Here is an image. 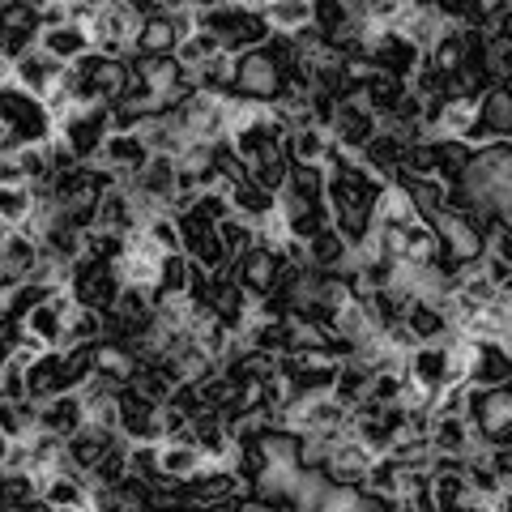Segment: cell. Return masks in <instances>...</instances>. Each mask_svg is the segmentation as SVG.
I'll list each match as a JSON object with an SVG mask.
<instances>
[{"label": "cell", "instance_id": "6da1fadb", "mask_svg": "<svg viewBox=\"0 0 512 512\" xmlns=\"http://www.w3.org/2000/svg\"><path fill=\"white\" fill-rule=\"evenodd\" d=\"M0 128H5V150L35 146V141L56 137V120L47 111V99L22 90L18 82H0Z\"/></svg>", "mask_w": 512, "mask_h": 512}, {"label": "cell", "instance_id": "7a4b0ae2", "mask_svg": "<svg viewBox=\"0 0 512 512\" xmlns=\"http://www.w3.org/2000/svg\"><path fill=\"white\" fill-rule=\"evenodd\" d=\"M282 90H286V77H282V43H278V35L269 43H261V47L235 52L231 94L252 99V103H274Z\"/></svg>", "mask_w": 512, "mask_h": 512}, {"label": "cell", "instance_id": "3957f363", "mask_svg": "<svg viewBox=\"0 0 512 512\" xmlns=\"http://www.w3.org/2000/svg\"><path fill=\"white\" fill-rule=\"evenodd\" d=\"M120 269L111 256H94V252H82L69 269V291L77 303H86V308H99L107 312L111 303L120 299Z\"/></svg>", "mask_w": 512, "mask_h": 512}, {"label": "cell", "instance_id": "277c9868", "mask_svg": "<svg viewBox=\"0 0 512 512\" xmlns=\"http://www.w3.org/2000/svg\"><path fill=\"white\" fill-rule=\"evenodd\" d=\"M107 133H111V107L107 103H77L69 116L56 120V137L69 141V150L82 158V163H94V158H99Z\"/></svg>", "mask_w": 512, "mask_h": 512}, {"label": "cell", "instance_id": "5b68a950", "mask_svg": "<svg viewBox=\"0 0 512 512\" xmlns=\"http://www.w3.org/2000/svg\"><path fill=\"white\" fill-rule=\"evenodd\" d=\"M133 73L150 86V94L163 107H175L180 99H188V94L197 90V77H192V69L175 52L171 56H141V52H133Z\"/></svg>", "mask_w": 512, "mask_h": 512}, {"label": "cell", "instance_id": "8992f818", "mask_svg": "<svg viewBox=\"0 0 512 512\" xmlns=\"http://www.w3.org/2000/svg\"><path fill=\"white\" fill-rule=\"evenodd\" d=\"M431 222H436V235H440V252L453 256L461 269H470V265H478L487 256V231H483V222L470 218L466 210H453V205H448V210L436 214Z\"/></svg>", "mask_w": 512, "mask_h": 512}, {"label": "cell", "instance_id": "52a82bcc", "mask_svg": "<svg viewBox=\"0 0 512 512\" xmlns=\"http://www.w3.org/2000/svg\"><path fill=\"white\" fill-rule=\"evenodd\" d=\"M175 222H180V239H184V252L192 261L214 269V274L218 269H231V252L218 235V218H210L201 205H188V210L175 214Z\"/></svg>", "mask_w": 512, "mask_h": 512}, {"label": "cell", "instance_id": "ba28073f", "mask_svg": "<svg viewBox=\"0 0 512 512\" xmlns=\"http://www.w3.org/2000/svg\"><path fill=\"white\" fill-rule=\"evenodd\" d=\"M231 274H235L239 286H244V295L256 303V299H265V295L282 282V274H286V252L256 239L252 248H244V252H239L235 261H231Z\"/></svg>", "mask_w": 512, "mask_h": 512}, {"label": "cell", "instance_id": "9c48e42d", "mask_svg": "<svg viewBox=\"0 0 512 512\" xmlns=\"http://www.w3.org/2000/svg\"><path fill=\"white\" fill-rule=\"evenodd\" d=\"M363 52L372 56L376 73H389V77H402V82H410L414 73H419L423 64V47H414L402 30H376L372 22H367V43Z\"/></svg>", "mask_w": 512, "mask_h": 512}, {"label": "cell", "instance_id": "30bf717a", "mask_svg": "<svg viewBox=\"0 0 512 512\" xmlns=\"http://www.w3.org/2000/svg\"><path fill=\"white\" fill-rule=\"evenodd\" d=\"M491 137H512V90L500 82H491L478 94V111H474L470 133H466L470 146H483Z\"/></svg>", "mask_w": 512, "mask_h": 512}, {"label": "cell", "instance_id": "8fae6325", "mask_svg": "<svg viewBox=\"0 0 512 512\" xmlns=\"http://www.w3.org/2000/svg\"><path fill=\"white\" fill-rule=\"evenodd\" d=\"M39 500L52 512H86L94 508V483L82 470H52L39 483Z\"/></svg>", "mask_w": 512, "mask_h": 512}, {"label": "cell", "instance_id": "7c38bea8", "mask_svg": "<svg viewBox=\"0 0 512 512\" xmlns=\"http://www.w3.org/2000/svg\"><path fill=\"white\" fill-rule=\"evenodd\" d=\"M380 116H376V111L372 107H367L363 99H359V94H355V99H342L338 103V111H333V124H329V133H333V141H338V146L342 150H363L367 146V141H372L376 133H380Z\"/></svg>", "mask_w": 512, "mask_h": 512}, {"label": "cell", "instance_id": "4fadbf2b", "mask_svg": "<svg viewBox=\"0 0 512 512\" xmlns=\"http://www.w3.org/2000/svg\"><path fill=\"white\" fill-rule=\"evenodd\" d=\"M406 380L419 384L423 393H436L453 380V346L448 342H419L406 355Z\"/></svg>", "mask_w": 512, "mask_h": 512}, {"label": "cell", "instance_id": "5bb4252c", "mask_svg": "<svg viewBox=\"0 0 512 512\" xmlns=\"http://www.w3.org/2000/svg\"><path fill=\"white\" fill-rule=\"evenodd\" d=\"M154 158L150 141L141 128H116V133H107L103 150H99V163L111 167L120 175V180H128V175H141V167H146Z\"/></svg>", "mask_w": 512, "mask_h": 512}, {"label": "cell", "instance_id": "9a60e30c", "mask_svg": "<svg viewBox=\"0 0 512 512\" xmlns=\"http://www.w3.org/2000/svg\"><path fill=\"white\" fill-rule=\"evenodd\" d=\"M69 69V64H60L52 52H43V47L35 43V47H26L22 56H13V69H9V77L18 82L22 90H30V94H39V99H47V94L56 90V82H60V73Z\"/></svg>", "mask_w": 512, "mask_h": 512}, {"label": "cell", "instance_id": "2e32d148", "mask_svg": "<svg viewBox=\"0 0 512 512\" xmlns=\"http://www.w3.org/2000/svg\"><path fill=\"white\" fill-rule=\"evenodd\" d=\"M470 384H508L512 380V342L504 338H470Z\"/></svg>", "mask_w": 512, "mask_h": 512}, {"label": "cell", "instance_id": "e0dca14e", "mask_svg": "<svg viewBox=\"0 0 512 512\" xmlns=\"http://www.w3.org/2000/svg\"><path fill=\"white\" fill-rule=\"evenodd\" d=\"M406 325H410V333H414V342H444L448 333L457 329V316L444 308V303H436V299H419L414 295L410 303H406Z\"/></svg>", "mask_w": 512, "mask_h": 512}, {"label": "cell", "instance_id": "ac0fdd59", "mask_svg": "<svg viewBox=\"0 0 512 512\" xmlns=\"http://www.w3.org/2000/svg\"><path fill=\"white\" fill-rule=\"evenodd\" d=\"M39 427L56 431L60 440H69L73 431L86 427V402L77 389H64V393H52L47 402H39Z\"/></svg>", "mask_w": 512, "mask_h": 512}, {"label": "cell", "instance_id": "d6986e66", "mask_svg": "<svg viewBox=\"0 0 512 512\" xmlns=\"http://www.w3.org/2000/svg\"><path fill=\"white\" fill-rule=\"evenodd\" d=\"M39 47L52 52L60 64H77V60H86L94 52V39H90L86 22H60V26L39 30Z\"/></svg>", "mask_w": 512, "mask_h": 512}, {"label": "cell", "instance_id": "ffe728a7", "mask_svg": "<svg viewBox=\"0 0 512 512\" xmlns=\"http://www.w3.org/2000/svg\"><path fill=\"white\" fill-rule=\"evenodd\" d=\"M180 47V30H175V18L167 5H158L154 13H146L137 26V39H133V52L141 56H171Z\"/></svg>", "mask_w": 512, "mask_h": 512}, {"label": "cell", "instance_id": "44dd1931", "mask_svg": "<svg viewBox=\"0 0 512 512\" xmlns=\"http://www.w3.org/2000/svg\"><path fill=\"white\" fill-rule=\"evenodd\" d=\"M431 453H453V457H466L470 448H478L483 440L474 436V427L466 414H431Z\"/></svg>", "mask_w": 512, "mask_h": 512}, {"label": "cell", "instance_id": "7402d4cb", "mask_svg": "<svg viewBox=\"0 0 512 512\" xmlns=\"http://www.w3.org/2000/svg\"><path fill=\"white\" fill-rule=\"evenodd\" d=\"M474 146L461 137H431L427 141V163H431V175H440L444 184H457L461 171H466Z\"/></svg>", "mask_w": 512, "mask_h": 512}, {"label": "cell", "instance_id": "603a6c76", "mask_svg": "<svg viewBox=\"0 0 512 512\" xmlns=\"http://www.w3.org/2000/svg\"><path fill=\"white\" fill-rule=\"evenodd\" d=\"M205 466V453L197 448V440H163L158 444V470H163L167 483H184Z\"/></svg>", "mask_w": 512, "mask_h": 512}, {"label": "cell", "instance_id": "cb8c5ba5", "mask_svg": "<svg viewBox=\"0 0 512 512\" xmlns=\"http://www.w3.org/2000/svg\"><path fill=\"white\" fill-rule=\"evenodd\" d=\"M227 192H231V210L239 218H248V222H261L269 214H278V192L265 188V184H256L252 175H244V180L231 184Z\"/></svg>", "mask_w": 512, "mask_h": 512}, {"label": "cell", "instance_id": "d4e9b609", "mask_svg": "<svg viewBox=\"0 0 512 512\" xmlns=\"http://www.w3.org/2000/svg\"><path fill=\"white\" fill-rule=\"evenodd\" d=\"M39 256H43V244H39L35 235H26L22 227H13L9 239L0 244V265H5L9 274H18L22 282L30 278V269L39 265Z\"/></svg>", "mask_w": 512, "mask_h": 512}, {"label": "cell", "instance_id": "484cf974", "mask_svg": "<svg viewBox=\"0 0 512 512\" xmlns=\"http://www.w3.org/2000/svg\"><path fill=\"white\" fill-rule=\"evenodd\" d=\"M107 333V320L99 308H86V303H77V308L64 316V342L60 350H69V346H86V342H99Z\"/></svg>", "mask_w": 512, "mask_h": 512}, {"label": "cell", "instance_id": "4316f807", "mask_svg": "<svg viewBox=\"0 0 512 512\" xmlns=\"http://www.w3.org/2000/svg\"><path fill=\"white\" fill-rule=\"evenodd\" d=\"M188 274H192L188 252H163V261H158V282H154L158 303L175 299V295H188Z\"/></svg>", "mask_w": 512, "mask_h": 512}, {"label": "cell", "instance_id": "83f0119b", "mask_svg": "<svg viewBox=\"0 0 512 512\" xmlns=\"http://www.w3.org/2000/svg\"><path fill=\"white\" fill-rule=\"evenodd\" d=\"M35 427H39V402L35 397H18V402L0 397V431H5L9 440H26Z\"/></svg>", "mask_w": 512, "mask_h": 512}, {"label": "cell", "instance_id": "f1b7e54d", "mask_svg": "<svg viewBox=\"0 0 512 512\" xmlns=\"http://www.w3.org/2000/svg\"><path fill=\"white\" fill-rule=\"evenodd\" d=\"M265 18L274 35H295V30L312 26V0H265Z\"/></svg>", "mask_w": 512, "mask_h": 512}, {"label": "cell", "instance_id": "f546056e", "mask_svg": "<svg viewBox=\"0 0 512 512\" xmlns=\"http://www.w3.org/2000/svg\"><path fill=\"white\" fill-rule=\"evenodd\" d=\"M333 150V133L325 124H303L291 133V158L295 163H325Z\"/></svg>", "mask_w": 512, "mask_h": 512}, {"label": "cell", "instance_id": "4dcf8cb0", "mask_svg": "<svg viewBox=\"0 0 512 512\" xmlns=\"http://www.w3.org/2000/svg\"><path fill=\"white\" fill-rule=\"evenodd\" d=\"M346 252H350V244H346V235L333 227H320L312 239H308V261L316 265V269H338L342 261H346Z\"/></svg>", "mask_w": 512, "mask_h": 512}, {"label": "cell", "instance_id": "1f68e13d", "mask_svg": "<svg viewBox=\"0 0 512 512\" xmlns=\"http://www.w3.org/2000/svg\"><path fill=\"white\" fill-rule=\"evenodd\" d=\"M35 205H39L35 184H0V218H5L9 227H22V222L35 214Z\"/></svg>", "mask_w": 512, "mask_h": 512}, {"label": "cell", "instance_id": "d6a6232c", "mask_svg": "<svg viewBox=\"0 0 512 512\" xmlns=\"http://www.w3.org/2000/svg\"><path fill=\"white\" fill-rule=\"evenodd\" d=\"M22 325L35 333V338H43L47 346H60L64 342V312L56 308L52 299H43V303H35L26 316H22Z\"/></svg>", "mask_w": 512, "mask_h": 512}, {"label": "cell", "instance_id": "836d02e7", "mask_svg": "<svg viewBox=\"0 0 512 512\" xmlns=\"http://www.w3.org/2000/svg\"><path fill=\"white\" fill-rule=\"evenodd\" d=\"M466 470H431V495H436V512H457L466 500Z\"/></svg>", "mask_w": 512, "mask_h": 512}, {"label": "cell", "instance_id": "e575fe53", "mask_svg": "<svg viewBox=\"0 0 512 512\" xmlns=\"http://www.w3.org/2000/svg\"><path fill=\"white\" fill-rule=\"evenodd\" d=\"M367 384H372V372L355 359V355H346L338 363V380H333V397H342L346 406H355L359 397H367Z\"/></svg>", "mask_w": 512, "mask_h": 512}, {"label": "cell", "instance_id": "d590c367", "mask_svg": "<svg viewBox=\"0 0 512 512\" xmlns=\"http://www.w3.org/2000/svg\"><path fill=\"white\" fill-rule=\"evenodd\" d=\"M231 69H235L231 52H218L205 64H197V69H192V77H197V90H205V94H231Z\"/></svg>", "mask_w": 512, "mask_h": 512}, {"label": "cell", "instance_id": "8d00e7d4", "mask_svg": "<svg viewBox=\"0 0 512 512\" xmlns=\"http://www.w3.org/2000/svg\"><path fill=\"white\" fill-rule=\"evenodd\" d=\"M158 444L163 440H133L128 444V474L146 478V483H163V470H158Z\"/></svg>", "mask_w": 512, "mask_h": 512}, {"label": "cell", "instance_id": "74e56055", "mask_svg": "<svg viewBox=\"0 0 512 512\" xmlns=\"http://www.w3.org/2000/svg\"><path fill=\"white\" fill-rule=\"evenodd\" d=\"M397 483H402V461H397L393 453H376L372 466H367L363 487H376V491H384V495H393L397 500Z\"/></svg>", "mask_w": 512, "mask_h": 512}, {"label": "cell", "instance_id": "f35d334b", "mask_svg": "<svg viewBox=\"0 0 512 512\" xmlns=\"http://www.w3.org/2000/svg\"><path fill=\"white\" fill-rule=\"evenodd\" d=\"M146 227V235L154 239V248L158 252H184V239H180V222H175V214H154V218H146L141 222Z\"/></svg>", "mask_w": 512, "mask_h": 512}, {"label": "cell", "instance_id": "ab89813d", "mask_svg": "<svg viewBox=\"0 0 512 512\" xmlns=\"http://www.w3.org/2000/svg\"><path fill=\"white\" fill-rule=\"evenodd\" d=\"M218 235H222V244H227V252H231V261L244 248H252L256 244V222H248V218H239V214H227L218 222Z\"/></svg>", "mask_w": 512, "mask_h": 512}, {"label": "cell", "instance_id": "60d3db41", "mask_svg": "<svg viewBox=\"0 0 512 512\" xmlns=\"http://www.w3.org/2000/svg\"><path fill=\"white\" fill-rule=\"evenodd\" d=\"M406 389V372H397V367H384V372H372V384H367V397H376V402H397Z\"/></svg>", "mask_w": 512, "mask_h": 512}, {"label": "cell", "instance_id": "b9f144b4", "mask_svg": "<svg viewBox=\"0 0 512 512\" xmlns=\"http://www.w3.org/2000/svg\"><path fill=\"white\" fill-rule=\"evenodd\" d=\"M483 269H487V278L500 286V291L512 282V261H508V256H500V252H487V256H483Z\"/></svg>", "mask_w": 512, "mask_h": 512}, {"label": "cell", "instance_id": "7bdbcfd3", "mask_svg": "<svg viewBox=\"0 0 512 512\" xmlns=\"http://www.w3.org/2000/svg\"><path fill=\"white\" fill-rule=\"evenodd\" d=\"M60 22H73L69 18V0H39V26H60Z\"/></svg>", "mask_w": 512, "mask_h": 512}, {"label": "cell", "instance_id": "ee69618b", "mask_svg": "<svg viewBox=\"0 0 512 512\" xmlns=\"http://www.w3.org/2000/svg\"><path fill=\"white\" fill-rule=\"evenodd\" d=\"M0 184H26V171L18 163V150H0Z\"/></svg>", "mask_w": 512, "mask_h": 512}, {"label": "cell", "instance_id": "f6af8a7d", "mask_svg": "<svg viewBox=\"0 0 512 512\" xmlns=\"http://www.w3.org/2000/svg\"><path fill=\"white\" fill-rule=\"evenodd\" d=\"M491 466H495V474H500V483L512 487V444L491 448Z\"/></svg>", "mask_w": 512, "mask_h": 512}, {"label": "cell", "instance_id": "bcb514c9", "mask_svg": "<svg viewBox=\"0 0 512 512\" xmlns=\"http://www.w3.org/2000/svg\"><path fill=\"white\" fill-rule=\"evenodd\" d=\"M124 5H128V9H137L141 18H146V13H154L158 5H163V0H124Z\"/></svg>", "mask_w": 512, "mask_h": 512}, {"label": "cell", "instance_id": "7dc6e473", "mask_svg": "<svg viewBox=\"0 0 512 512\" xmlns=\"http://www.w3.org/2000/svg\"><path fill=\"white\" fill-rule=\"evenodd\" d=\"M5 453H9V436L0 431V461H5Z\"/></svg>", "mask_w": 512, "mask_h": 512}, {"label": "cell", "instance_id": "c3c4849f", "mask_svg": "<svg viewBox=\"0 0 512 512\" xmlns=\"http://www.w3.org/2000/svg\"><path fill=\"white\" fill-rule=\"evenodd\" d=\"M9 231H13V227H9L5 218H0V244H5V239H9Z\"/></svg>", "mask_w": 512, "mask_h": 512}, {"label": "cell", "instance_id": "681fc988", "mask_svg": "<svg viewBox=\"0 0 512 512\" xmlns=\"http://www.w3.org/2000/svg\"><path fill=\"white\" fill-rule=\"evenodd\" d=\"M94 5H99V9H103V5H116V0H94Z\"/></svg>", "mask_w": 512, "mask_h": 512}, {"label": "cell", "instance_id": "f907efd6", "mask_svg": "<svg viewBox=\"0 0 512 512\" xmlns=\"http://www.w3.org/2000/svg\"><path fill=\"white\" fill-rule=\"evenodd\" d=\"M0 5H5V0H0Z\"/></svg>", "mask_w": 512, "mask_h": 512}, {"label": "cell", "instance_id": "816d5d0a", "mask_svg": "<svg viewBox=\"0 0 512 512\" xmlns=\"http://www.w3.org/2000/svg\"><path fill=\"white\" fill-rule=\"evenodd\" d=\"M312 5H316V0H312Z\"/></svg>", "mask_w": 512, "mask_h": 512}]
</instances>
